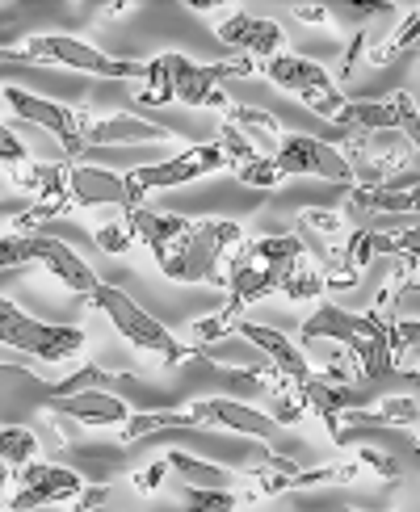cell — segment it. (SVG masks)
<instances>
[{
    "mask_svg": "<svg viewBox=\"0 0 420 512\" xmlns=\"http://www.w3.org/2000/svg\"><path fill=\"white\" fill-rule=\"evenodd\" d=\"M215 38L231 51H244L252 59H278L286 55V30L273 17H257V13H231L215 26Z\"/></svg>",
    "mask_w": 420,
    "mask_h": 512,
    "instance_id": "12",
    "label": "cell"
},
{
    "mask_svg": "<svg viewBox=\"0 0 420 512\" xmlns=\"http://www.w3.org/2000/svg\"><path fill=\"white\" fill-rule=\"evenodd\" d=\"M34 265H42L59 286H68L72 294H84V298H93V290L101 286V277L93 273V265L84 261L80 252H72L55 236H42V231H38V261Z\"/></svg>",
    "mask_w": 420,
    "mask_h": 512,
    "instance_id": "17",
    "label": "cell"
},
{
    "mask_svg": "<svg viewBox=\"0 0 420 512\" xmlns=\"http://www.w3.org/2000/svg\"><path fill=\"white\" fill-rule=\"evenodd\" d=\"M93 240H97V248H101L105 256H118V252H126V248L135 244V231H131V223H126V215H122V219L101 223V227L93 231Z\"/></svg>",
    "mask_w": 420,
    "mask_h": 512,
    "instance_id": "26",
    "label": "cell"
},
{
    "mask_svg": "<svg viewBox=\"0 0 420 512\" xmlns=\"http://www.w3.org/2000/svg\"><path fill=\"white\" fill-rule=\"evenodd\" d=\"M68 189H72V210L118 206L126 215V210L143 206L122 173H110V168H97V164H68Z\"/></svg>",
    "mask_w": 420,
    "mask_h": 512,
    "instance_id": "13",
    "label": "cell"
},
{
    "mask_svg": "<svg viewBox=\"0 0 420 512\" xmlns=\"http://www.w3.org/2000/svg\"><path fill=\"white\" fill-rule=\"evenodd\" d=\"M252 59L240 63H194L181 51H164L147 63L143 72V89H139V105L143 110H160L168 101L194 105V110H223L231 114V101L223 93L227 80H244L252 76Z\"/></svg>",
    "mask_w": 420,
    "mask_h": 512,
    "instance_id": "2",
    "label": "cell"
},
{
    "mask_svg": "<svg viewBox=\"0 0 420 512\" xmlns=\"http://www.w3.org/2000/svg\"><path fill=\"white\" fill-rule=\"evenodd\" d=\"M9 475H13V471H9L5 462H0V496H5V500H9V492H5V487H13V483H9Z\"/></svg>",
    "mask_w": 420,
    "mask_h": 512,
    "instance_id": "35",
    "label": "cell"
},
{
    "mask_svg": "<svg viewBox=\"0 0 420 512\" xmlns=\"http://www.w3.org/2000/svg\"><path fill=\"white\" fill-rule=\"evenodd\" d=\"M412 215H420V189H412Z\"/></svg>",
    "mask_w": 420,
    "mask_h": 512,
    "instance_id": "36",
    "label": "cell"
},
{
    "mask_svg": "<svg viewBox=\"0 0 420 512\" xmlns=\"http://www.w3.org/2000/svg\"><path fill=\"white\" fill-rule=\"evenodd\" d=\"M215 143L223 147V156H227V173L236 177L240 185H252V189H273L282 181V173H278V164L273 160H265L257 147H252L236 126H231L227 118L219 122V135H215Z\"/></svg>",
    "mask_w": 420,
    "mask_h": 512,
    "instance_id": "16",
    "label": "cell"
},
{
    "mask_svg": "<svg viewBox=\"0 0 420 512\" xmlns=\"http://www.w3.org/2000/svg\"><path fill=\"white\" fill-rule=\"evenodd\" d=\"M202 429L198 416L189 412V408H156V412H135L131 420L122 424V445H135V441H147V437H156V433H194Z\"/></svg>",
    "mask_w": 420,
    "mask_h": 512,
    "instance_id": "19",
    "label": "cell"
},
{
    "mask_svg": "<svg viewBox=\"0 0 420 512\" xmlns=\"http://www.w3.org/2000/svg\"><path fill=\"white\" fill-rule=\"evenodd\" d=\"M51 416H63L72 424H89V429H122L131 420V403L110 395V391H76V395H51L42 399Z\"/></svg>",
    "mask_w": 420,
    "mask_h": 512,
    "instance_id": "14",
    "label": "cell"
},
{
    "mask_svg": "<svg viewBox=\"0 0 420 512\" xmlns=\"http://www.w3.org/2000/svg\"><path fill=\"white\" fill-rule=\"evenodd\" d=\"M105 500H110V487H89V483H84V492L76 496L72 512H97Z\"/></svg>",
    "mask_w": 420,
    "mask_h": 512,
    "instance_id": "32",
    "label": "cell"
},
{
    "mask_svg": "<svg viewBox=\"0 0 420 512\" xmlns=\"http://www.w3.org/2000/svg\"><path fill=\"white\" fill-rule=\"evenodd\" d=\"M38 261V231L34 236H0V269H17V265H34Z\"/></svg>",
    "mask_w": 420,
    "mask_h": 512,
    "instance_id": "25",
    "label": "cell"
},
{
    "mask_svg": "<svg viewBox=\"0 0 420 512\" xmlns=\"http://www.w3.org/2000/svg\"><path fill=\"white\" fill-rule=\"evenodd\" d=\"M0 168H9L13 177H21L30 168V152H26V143H21L13 131H9V122H0Z\"/></svg>",
    "mask_w": 420,
    "mask_h": 512,
    "instance_id": "27",
    "label": "cell"
},
{
    "mask_svg": "<svg viewBox=\"0 0 420 512\" xmlns=\"http://www.w3.org/2000/svg\"><path fill=\"white\" fill-rule=\"evenodd\" d=\"M227 122L236 126V131H240L252 147H257V152H261L265 160L278 156V147H282V139H286V131L278 126V118L265 114V110H257V105H231Z\"/></svg>",
    "mask_w": 420,
    "mask_h": 512,
    "instance_id": "20",
    "label": "cell"
},
{
    "mask_svg": "<svg viewBox=\"0 0 420 512\" xmlns=\"http://www.w3.org/2000/svg\"><path fill=\"white\" fill-rule=\"evenodd\" d=\"M273 164H278L282 177H320V181H336V185H349V189L357 185L341 147L311 139V135H286Z\"/></svg>",
    "mask_w": 420,
    "mask_h": 512,
    "instance_id": "11",
    "label": "cell"
},
{
    "mask_svg": "<svg viewBox=\"0 0 420 512\" xmlns=\"http://www.w3.org/2000/svg\"><path fill=\"white\" fill-rule=\"evenodd\" d=\"M341 512H357V508H341Z\"/></svg>",
    "mask_w": 420,
    "mask_h": 512,
    "instance_id": "37",
    "label": "cell"
},
{
    "mask_svg": "<svg viewBox=\"0 0 420 512\" xmlns=\"http://www.w3.org/2000/svg\"><path fill=\"white\" fill-rule=\"evenodd\" d=\"M416 47H420V9H412L408 17L395 21L391 38L383 42V47L370 51V63H374V68H391L399 55H408V51H416Z\"/></svg>",
    "mask_w": 420,
    "mask_h": 512,
    "instance_id": "22",
    "label": "cell"
},
{
    "mask_svg": "<svg viewBox=\"0 0 420 512\" xmlns=\"http://www.w3.org/2000/svg\"><path fill=\"white\" fill-rule=\"evenodd\" d=\"M126 223H131L135 240L152 248L168 282H185V286L215 282L219 265L244 244V227L231 219H181L135 206L126 210Z\"/></svg>",
    "mask_w": 420,
    "mask_h": 512,
    "instance_id": "1",
    "label": "cell"
},
{
    "mask_svg": "<svg viewBox=\"0 0 420 512\" xmlns=\"http://www.w3.org/2000/svg\"><path fill=\"white\" fill-rule=\"evenodd\" d=\"M236 504V492H206V487H185L181 492V512H236Z\"/></svg>",
    "mask_w": 420,
    "mask_h": 512,
    "instance_id": "24",
    "label": "cell"
},
{
    "mask_svg": "<svg viewBox=\"0 0 420 512\" xmlns=\"http://www.w3.org/2000/svg\"><path fill=\"white\" fill-rule=\"evenodd\" d=\"M164 462H168V471H177L185 479V487H206V492H231V487H236V475L231 471H223V466L206 462V458H194L189 450L164 454Z\"/></svg>",
    "mask_w": 420,
    "mask_h": 512,
    "instance_id": "21",
    "label": "cell"
},
{
    "mask_svg": "<svg viewBox=\"0 0 420 512\" xmlns=\"http://www.w3.org/2000/svg\"><path fill=\"white\" fill-rule=\"evenodd\" d=\"M227 168V156L223 147L210 139V143H194V147H181L177 156H168L160 164H143V168H131L126 173V185H131V194L143 202L147 189H173V185H189L206 173H223Z\"/></svg>",
    "mask_w": 420,
    "mask_h": 512,
    "instance_id": "8",
    "label": "cell"
},
{
    "mask_svg": "<svg viewBox=\"0 0 420 512\" xmlns=\"http://www.w3.org/2000/svg\"><path fill=\"white\" fill-rule=\"evenodd\" d=\"M84 492V479L68 466H51V462H30L21 466L13 479V496L5 500L9 512H38L51 504H76Z\"/></svg>",
    "mask_w": 420,
    "mask_h": 512,
    "instance_id": "10",
    "label": "cell"
},
{
    "mask_svg": "<svg viewBox=\"0 0 420 512\" xmlns=\"http://www.w3.org/2000/svg\"><path fill=\"white\" fill-rule=\"evenodd\" d=\"M164 139H173L168 126L147 122V118H131V114H110V118L89 122V147H97V143L131 147V143H164Z\"/></svg>",
    "mask_w": 420,
    "mask_h": 512,
    "instance_id": "18",
    "label": "cell"
},
{
    "mask_svg": "<svg viewBox=\"0 0 420 512\" xmlns=\"http://www.w3.org/2000/svg\"><path fill=\"white\" fill-rule=\"evenodd\" d=\"M189 412L198 416L202 429H227V433H240V437H252L257 445H269L278 437V420L269 412H257V408H244L236 399H198L189 403Z\"/></svg>",
    "mask_w": 420,
    "mask_h": 512,
    "instance_id": "15",
    "label": "cell"
},
{
    "mask_svg": "<svg viewBox=\"0 0 420 512\" xmlns=\"http://www.w3.org/2000/svg\"><path fill=\"white\" fill-rule=\"evenodd\" d=\"M294 17L307 21V26H324V21H328V5H299V9H294Z\"/></svg>",
    "mask_w": 420,
    "mask_h": 512,
    "instance_id": "33",
    "label": "cell"
},
{
    "mask_svg": "<svg viewBox=\"0 0 420 512\" xmlns=\"http://www.w3.org/2000/svg\"><path fill=\"white\" fill-rule=\"evenodd\" d=\"M303 345H315V340H336L345 345L349 357L357 361L362 370V382H378L395 370V353H391V324L374 319L370 311L357 315V311H345L336 303H320L311 311V319H303Z\"/></svg>",
    "mask_w": 420,
    "mask_h": 512,
    "instance_id": "3",
    "label": "cell"
},
{
    "mask_svg": "<svg viewBox=\"0 0 420 512\" xmlns=\"http://www.w3.org/2000/svg\"><path fill=\"white\" fill-rule=\"evenodd\" d=\"M5 101H9V110L21 122H34V126H42V131H51L63 143V152H68V164H76L80 156H89V122L93 118H84V114L68 110V105L47 101V97H38V93L13 89V84L5 89Z\"/></svg>",
    "mask_w": 420,
    "mask_h": 512,
    "instance_id": "9",
    "label": "cell"
},
{
    "mask_svg": "<svg viewBox=\"0 0 420 512\" xmlns=\"http://www.w3.org/2000/svg\"><path fill=\"white\" fill-rule=\"evenodd\" d=\"M299 227H311V231H324V236H341L345 223L332 215V210H303L299 215Z\"/></svg>",
    "mask_w": 420,
    "mask_h": 512,
    "instance_id": "29",
    "label": "cell"
},
{
    "mask_svg": "<svg viewBox=\"0 0 420 512\" xmlns=\"http://www.w3.org/2000/svg\"><path fill=\"white\" fill-rule=\"evenodd\" d=\"M0 345L55 366V361H72L84 353V332L68 324H42V319L26 315L9 298H0Z\"/></svg>",
    "mask_w": 420,
    "mask_h": 512,
    "instance_id": "7",
    "label": "cell"
},
{
    "mask_svg": "<svg viewBox=\"0 0 420 512\" xmlns=\"http://www.w3.org/2000/svg\"><path fill=\"white\" fill-rule=\"evenodd\" d=\"M261 72L265 80H273V89H282L290 97H299L311 114H320L324 122H336L345 110V93H341V84L332 80V72L324 68V63H315L307 55H278V59H269L261 63Z\"/></svg>",
    "mask_w": 420,
    "mask_h": 512,
    "instance_id": "5",
    "label": "cell"
},
{
    "mask_svg": "<svg viewBox=\"0 0 420 512\" xmlns=\"http://www.w3.org/2000/svg\"><path fill=\"white\" fill-rule=\"evenodd\" d=\"M21 47L34 55L38 68H72L84 76H110V80H143V72H147V63L97 51L72 34H34L30 42H21Z\"/></svg>",
    "mask_w": 420,
    "mask_h": 512,
    "instance_id": "6",
    "label": "cell"
},
{
    "mask_svg": "<svg viewBox=\"0 0 420 512\" xmlns=\"http://www.w3.org/2000/svg\"><path fill=\"white\" fill-rule=\"evenodd\" d=\"M168 475V462L160 458V462H152V466H147V471H135V492H143V496H152L156 492V487H160V479Z\"/></svg>",
    "mask_w": 420,
    "mask_h": 512,
    "instance_id": "31",
    "label": "cell"
},
{
    "mask_svg": "<svg viewBox=\"0 0 420 512\" xmlns=\"http://www.w3.org/2000/svg\"><path fill=\"white\" fill-rule=\"evenodd\" d=\"M374 412H378V420H383L387 429H408V424L420 420V403L416 399H383Z\"/></svg>",
    "mask_w": 420,
    "mask_h": 512,
    "instance_id": "28",
    "label": "cell"
},
{
    "mask_svg": "<svg viewBox=\"0 0 420 512\" xmlns=\"http://www.w3.org/2000/svg\"><path fill=\"white\" fill-rule=\"evenodd\" d=\"M0 382H34V374L26 366H9V361H0Z\"/></svg>",
    "mask_w": 420,
    "mask_h": 512,
    "instance_id": "34",
    "label": "cell"
},
{
    "mask_svg": "<svg viewBox=\"0 0 420 512\" xmlns=\"http://www.w3.org/2000/svg\"><path fill=\"white\" fill-rule=\"evenodd\" d=\"M38 454V437L30 429H17V424H9V429H0V462L9 466V471H21V466H30Z\"/></svg>",
    "mask_w": 420,
    "mask_h": 512,
    "instance_id": "23",
    "label": "cell"
},
{
    "mask_svg": "<svg viewBox=\"0 0 420 512\" xmlns=\"http://www.w3.org/2000/svg\"><path fill=\"white\" fill-rule=\"evenodd\" d=\"M89 303H93L105 319H110L114 332L126 340V345H135V349H143V353H156V357L164 361V366H181V361L194 357V349L181 345V340H177L173 332H168L152 311H143V307H139L126 290L105 286V282H101V286L93 290Z\"/></svg>",
    "mask_w": 420,
    "mask_h": 512,
    "instance_id": "4",
    "label": "cell"
},
{
    "mask_svg": "<svg viewBox=\"0 0 420 512\" xmlns=\"http://www.w3.org/2000/svg\"><path fill=\"white\" fill-rule=\"evenodd\" d=\"M328 13H341L345 21H370V17L395 13V5H328Z\"/></svg>",
    "mask_w": 420,
    "mask_h": 512,
    "instance_id": "30",
    "label": "cell"
}]
</instances>
